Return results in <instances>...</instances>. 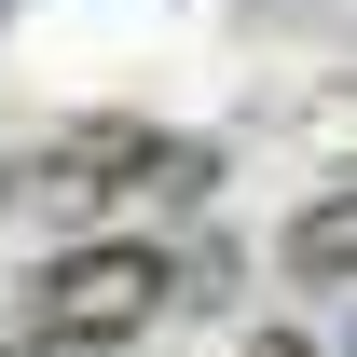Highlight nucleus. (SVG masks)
I'll use <instances>...</instances> for the list:
<instances>
[{"instance_id":"2","label":"nucleus","mask_w":357,"mask_h":357,"mask_svg":"<svg viewBox=\"0 0 357 357\" xmlns=\"http://www.w3.org/2000/svg\"><path fill=\"white\" fill-rule=\"evenodd\" d=\"M275 261H289V289H357V192H330V206H303Z\"/></svg>"},{"instance_id":"1","label":"nucleus","mask_w":357,"mask_h":357,"mask_svg":"<svg viewBox=\"0 0 357 357\" xmlns=\"http://www.w3.org/2000/svg\"><path fill=\"white\" fill-rule=\"evenodd\" d=\"M151 248H83V261L42 289V344H124L137 316H151Z\"/></svg>"}]
</instances>
